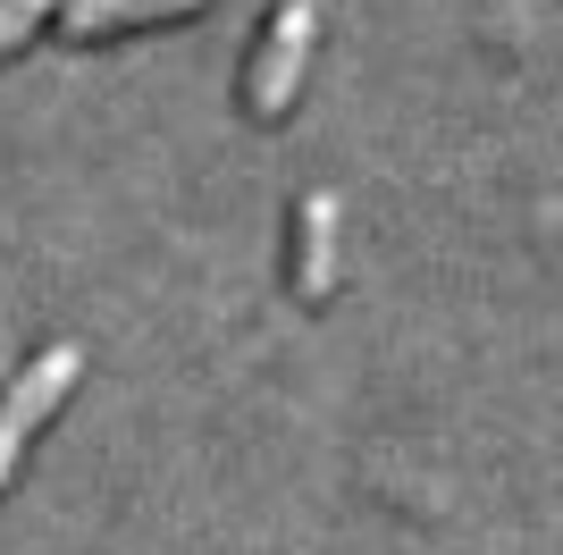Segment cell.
I'll return each instance as SVG.
<instances>
[{
  "instance_id": "5b68a950",
  "label": "cell",
  "mask_w": 563,
  "mask_h": 555,
  "mask_svg": "<svg viewBox=\"0 0 563 555\" xmlns=\"http://www.w3.org/2000/svg\"><path fill=\"white\" fill-rule=\"evenodd\" d=\"M59 9H68V0H0V59H18V51L34 43Z\"/></svg>"
},
{
  "instance_id": "7a4b0ae2",
  "label": "cell",
  "mask_w": 563,
  "mask_h": 555,
  "mask_svg": "<svg viewBox=\"0 0 563 555\" xmlns=\"http://www.w3.org/2000/svg\"><path fill=\"white\" fill-rule=\"evenodd\" d=\"M76 370H85V346H76V337H51V346H34L9 379H0V488H9L18 455L43 438V421L68 404Z\"/></svg>"
},
{
  "instance_id": "8992f818",
  "label": "cell",
  "mask_w": 563,
  "mask_h": 555,
  "mask_svg": "<svg viewBox=\"0 0 563 555\" xmlns=\"http://www.w3.org/2000/svg\"><path fill=\"white\" fill-rule=\"evenodd\" d=\"M0 379H9V353H0Z\"/></svg>"
},
{
  "instance_id": "6da1fadb",
  "label": "cell",
  "mask_w": 563,
  "mask_h": 555,
  "mask_svg": "<svg viewBox=\"0 0 563 555\" xmlns=\"http://www.w3.org/2000/svg\"><path fill=\"white\" fill-rule=\"evenodd\" d=\"M311 34H320V9H311V0H269V9H261L253 51H244V68H235V101H244V118L278 127V118L295 110L303 68H311Z\"/></svg>"
},
{
  "instance_id": "277c9868",
  "label": "cell",
  "mask_w": 563,
  "mask_h": 555,
  "mask_svg": "<svg viewBox=\"0 0 563 555\" xmlns=\"http://www.w3.org/2000/svg\"><path fill=\"white\" fill-rule=\"evenodd\" d=\"M194 9H211V0H68L59 34L68 43H110L126 25H168V18H194Z\"/></svg>"
},
{
  "instance_id": "3957f363",
  "label": "cell",
  "mask_w": 563,
  "mask_h": 555,
  "mask_svg": "<svg viewBox=\"0 0 563 555\" xmlns=\"http://www.w3.org/2000/svg\"><path fill=\"white\" fill-rule=\"evenodd\" d=\"M278 278L295 303H320L336 286V194L329 185H303L286 203V228H278Z\"/></svg>"
}]
</instances>
